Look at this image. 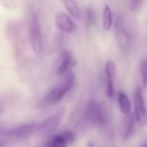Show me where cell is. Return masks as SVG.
Segmentation results:
<instances>
[{
  "instance_id": "obj_2",
  "label": "cell",
  "mask_w": 147,
  "mask_h": 147,
  "mask_svg": "<svg viewBox=\"0 0 147 147\" xmlns=\"http://www.w3.org/2000/svg\"><path fill=\"white\" fill-rule=\"evenodd\" d=\"M85 118L88 123L94 126H102L107 122L106 113L103 110L101 105L93 100L89 101L86 105Z\"/></svg>"
},
{
  "instance_id": "obj_10",
  "label": "cell",
  "mask_w": 147,
  "mask_h": 147,
  "mask_svg": "<svg viewBox=\"0 0 147 147\" xmlns=\"http://www.w3.org/2000/svg\"><path fill=\"white\" fill-rule=\"evenodd\" d=\"M117 102H118L119 110L124 116H128L131 114V102H130L128 96L123 92V91L118 92Z\"/></svg>"
},
{
  "instance_id": "obj_12",
  "label": "cell",
  "mask_w": 147,
  "mask_h": 147,
  "mask_svg": "<svg viewBox=\"0 0 147 147\" xmlns=\"http://www.w3.org/2000/svg\"><path fill=\"white\" fill-rule=\"evenodd\" d=\"M37 130V126L35 124H26L23 126H19L14 130L13 134L17 138H27L32 135L35 131Z\"/></svg>"
},
{
  "instance_id": "obj_14",
  "label": "cell",
  "mask_w": 147,
  "mask_h": 147,
  "mask_svg": "<svg viewBox=\"0 0 147 147\" xmlns=\"http://www.w3.org/2000/svg\"><path fill=\"white\" fill-rule=\"evenodd\" d=\"M135 117L134 115L130 114V115L126 116V121H125V128H124V135L123 138L125 140H127L130 136L133 134L134 128H135Z\"/></svg>"
},
{
  "instance_id": "obj_22",
  "label": "cell",
  "mask_w": 147,
  "mask_h": 147,
  "mask_svg": "<svg viewBox=\"0 0 147 147\" xmlns=\"http://www.w3.org/2000/svg\"><path fill=\"white\" fill-rule=\"evenodd\" d=\"M141 147H147V141L144 142V143L142 144V146H141Z\"/></svg>"
},
{
  "instance_id": "obj_17",
  "label": "cell",
  "mask_w": 147,
  "mask_h": 147,
  "mask_svg": "<svg viewBox=\"0 0 147 147\" xmlns=\"http://www.w3.org/2000/svg\"><path fill=\"white\" fill-rule=\"evenodd\" d=\"M62 135L64 136V138H65V140L67 141V143H72V142L74 141V139H75V136H74V134L72 133V132L70 131H66L64 132V133H62Z\"/></svg>"
},
{
  "instance_id": "obj_1",
  "label": "cell",
  "mask_w": 147,
  "mask_h": 147,
  "mask_svg": "<svg viewBox=\"0 0 147 147\" xmlns=\"http://www.w3.org/2000/svg\"><path fill=\"white\" fill-rule=\"evenodd\" d=\"M63 77V80L54 89H52L48 93V95L42 100V103L44 105L53 106V105L58 104L60 101L66 96V94L72 90L74 84H75V75L70 72V73H68Z\"/></svg>"
},
{
  "instance_id": "obj_21",
  "label": "cell",
  "mask_w": 147,
  "mask_h": 147,
  "mask_svg": "<svg viewBox=\"0 0 147 147\" xmlns=\"http://www.w3.org/2000/svg\"><path fill=\"white\" fill-rule=\"evenodd\" d=\"M37 147H47V146H46V144H45V142H44V143H42L41 145H39V146H37Z\"/></svg>"
},
{
  "instance_id": "obj_18",
  "label": "cell",
  "mask_w": 147,
  "mask_h": 147,
  "mask_svg": "<svg viewBox=\"0 0 147 147\" xmlns=\"http://www.w3.org/2000/svg\"><path fill=\"white\" fill-rule=\"evenodd\" d=\"M85 14H86V21H87V24L88 25H91L94 21V16H93V13H92V10L91 9H86L85 11Z\"/></svg>"
},
{
  "instance_id": "obj_19",
  "label": "cell",
  "mask_w": 147,
  "mask_h": 147,
  "mask_svg": "<svg viewBox=\"0 0 147 147\" xmlns=\"http://www.w3.org/2000/svg\"><path fill=\"white\" fill-rule=\"evenodd\" d=\"M0 2L7 8H12L15 6V0H0Z\"/></svg>"
},
{
  "instance_id": "obj_11",
  "label": "cell",
  "mask_w": 147,
  "mask_h": 147,
  "mask_svg": "<svg viewBox=\"0 0 147 147\" xmlns=\"http://www.w3.org/2000/svg\"><path fill=\"white\" fill-rule=\"evenodd\" d=\"M113 26V13L108 4L104 5L102 10V27L105 31L111 30Z\"/></svg>"
},
{
  "instance_id": "obj_3",
  "label": "cell",
  "mask_w": 147,
  "mask_h": 147,
  "mask_svg": "<svg viewBox=\"0 0 147 147\" xmlns=\"http://www.w3.org/2000/svg\"><path fill=\"white\" fill-rule=\"evenodd\" d=\"M134 117L136 123L140 127L147 126V107L145 105L143 92L140 88H136L134 92Z\"/></svg>"
},
{
  "instance_id": "obj_8",
  "label": "cell",
  "mask_w": 147,
  "mask_h": 147,
  "mask_svg": "<svg viewBox=\"0 0 147 147\" xmlns=\"http://www.w3.org/2000/svg\"><path fill=\"white\" fill-rule=\"evenodd\" d=\"M60 120H61V115H59V114L50 116V117L43 120L40 124H38L37 130L43 134L51 133V132L55 131L57 129V127L60 124Z\"/></svg>"
},
{
  "instance_id": "obj_20",
  "label": "cell",
  "mask_w": 147,
  "mask_h": 147,
  "mask_svg": "<svg viewBox=\"0 0 147 147\" xmlns=\"http://www.w3.org/2000/svg\"><path fill=\"white\" fill-rule=\"evenodd\" d=\"M141 2H142V0H131V3H130L131 9L132 10L137 9V8L140 6V4H141Z\"/></svg>"
},
{
  "instance_id": "obj_7",
  "label": "cell",
  "mask_w": 147,
  "mask_h": 147,
  "mask_svg": "<svg viewBox=\"0 0 147 147\" xmlns=\"http://www.w3.org/2000/svg\"><path fill=\"white\" fill-rule=\"evenodd\" d=\"M54 21L57 28L64 34H72L75 29V24H74L72 18L68 14L62 11H57L55 13Z\"/></svg>"
},
{
  "instance_id": "obj_5",
  "label": "cell",
  "mask_w": 147,
  "mask_h": 147,
  "mask_svg": "<svg viewBox=\"0 0 147 147\" xmlns=\"http://www.w3.org/2000/svg\"><path fill=\"white\" fill-rule=\"evenodd\" d=\"M29 34H30V42L32 49L36 55L41 53L43 49L42 34H41L40 25H39L38 18L35 14H32L29 24Z\"/></svg>"
},
{
  "instance_id": "obj_13",
  "label": "cell",
  "mask_w": 147,
  "mask_h": 147,
  "mask_svg": "<svg viewBox=\"0 0 147 147\" xmlns=\"http://www.w3.org/2000/svg\"><path fill=\"white\" fill-rule=\"evenodd\" d=\"M61 3L63 4L64 8L66 11L69 13L70 16H72L75 19H79L80 18V9L78 6L77 2L75 0H60Z\"/></svg>"
},
{
  "instance_id": "obj_9",
  "label": "cell",
  "mask_w": 147,
  "mask_h": 147,
  "mask_svg": "<svg viewBox=\"0 0 147 147\" xmlns=\"http://www.w3.org/2000/svg\"><path fill=\"white\" fill-rule=\"evenodd\" d=\"M75 65V62H74L73 55L70 53L69 51H64L62 53V57H61V63H60L59 67H58V71L57 74L60 77H63L65 75H67L68 73H70V70L73 66Z\"/></svg>"
},
{
  "instance_id": "obj_16",
  "label": "cell",
  "mask_w": 147,
  "mask_h": 147,
  "mask_svg": "<svg viewBox=\"0 0 147 147\" xmlns=\"http://www.w3.org/2000/svg\"><path fill=\"white\" fill-rule=\"evenodd\" d=\"M139 72L140 76H141V82L142 86L144 88L147 87V57H144L139 65Z\"/></svg>"
},
{
  "instance_id": "obj_6",
  "label": "cell",
  "mask_w": 147,
  "mask_h": 147,
  "mask_svg": "<svg viewBox=\"0 0 147 147\" xmlns=\"http://www.w3.org/2000/svg\"><path fill=\"white\" fill-rule=\"evenodd\" d=\"M116 65L113 61H108L105 65V94L108 98H113L114 96V82L116 78Z\"/></svg>"
},
{
  "instance_id": "obj_4",
  "label": "cell",
  "mask_w": 147,
  "mask_h": 147,
  "mask_svg": "<svg viewBox=\"0 0 147 147\" xmlns=\"http://www.w3.org/2000/svg\"><path fill=\"white\" fill-rule=\"evenodd\" d=\"M114 36L120 51L124 53H129L131 51V37L119 18L114 23Z\"/></svg>"
},
{
  "instance_id": "obj_15",
  "label": "cell",
  "mask_w": 147,
  "mask_h": 147,
  "mask_svg": "<svg viewBox=\"0 0 147 147\" xmlns=\"http://www.w3.org/2000/svg\"><path fill=\"white\" fill-rule=\"evenodd\" d=\"M45 144L47 147H67L68 145L67 141L62 134H58V135L51 137L48 141L45 142Z\"/></svg>"
},
{
  "instance_id": "obj_23",
  "label": "cell",
  "mask_w": 147,
  "mask_h": 147,
  "mask_svg": "<svg viewBox=\"0 0 147 147\" xmlns=\"http://www.w3.org/2000/svg\"><path fill=\"white\" fill-rule=\"evenodd\" d=\"M0 146H1V142H0Z\"/></svg>"
}]
</instances>
